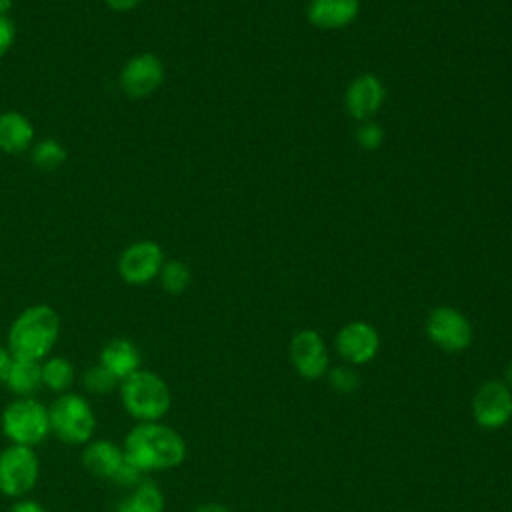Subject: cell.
<instances>
[{
	"mask_svg": "<svg viewBox=\"0 0 512 512\" xmlns=\"http://www.w3.org/2000/svg\"><path fill=\"white\" fill-rule=\"evenodd\" d=\"M162 80L164 66L160 58L150 52L132 56L120 72V86L130 98H144L152 94L162 84Z\"/></svg>",
	"mask_w": 512,
	"mask_h": 512,
	"instance_id": "obj_10",
	"label": "cell"
},
{
	"mask_svg": "<svg viewBox=\"0 0 512 512\" xmlns=\"http://www.w3.org/2000/svg\"><path fill=\"white\" fill-rule=\"evenodd\" d=\"M12 360H14V356L10 354V350L0 346V384H6V378H8V372H10Z\"/></svg>",
	"mask_w": 512,
	"mask_h": 512,
	"instance_id": "obj_28",
	"label": "cell"
},
{
	"mask_svg": "<svg viewBox=\"0 0 512 512\" xmlns=\"http://www.w3.org/2000/svg\"><path fill=\"white\" fill-rule=\"evenodd\" d=\"M34 136L30 120L20 112L0 114V150L6 154L24 152Z\"/></svg>",
	"mask_w": 512,
	"mask_h": 512,
	"instance_id": "obj_17",
	"label": "cell"
},
{
	"mask_svg": "<svg viewBox=\"0 0 512 512\" xmlns=\"http://www.w3.org/2000/svg\"><path fill=\"white\" fill-rule=\"evenodd\" d=\"M164 496L152 480H140L134 492L120 502L116 512H162Z\"/></svg>",
	"mask_w": 512,
	"mask_h": 512,
	"instance_id": "obj_19",
	"label": "cell"
},
{
	"mask_svg": "<svg viewBox=\"0 0 512 512\" xmlns=\"http://www.w3.org/2000/svg\"><path fill=\"white\" fill-rule=\"evenodd\" d=\"M474 418L484 428H500L512 416V394L510 388L500 380L482 384L472 402Z\"/></svg>",
	"mask_w": 512,
	"mask_h": 512,
	"instance_id": "obj_9",
	"label": "cell"
},
{
	"mask_svg": "<svg viewBox=\"0 0 512 512\" xmlns=\"http://www.w3.org/2000/svg\"><path fill=\"white\" fill-rule=\"evenodd\" d=\"M164 266L162 248L152 240L130 244L118 260V272L128 284H146L154 280Z\"/></svg>",
	"mask_w": 512,
	"mask_h": 512,
	"instance_id": "obj_8",
	"label": "cell"
},
{
	"mask_svg": "<svg viewBox=\"0 0 512 512\" xmlns=\"http://www.w3.org/2000/svg\"><path fill=\"white\" fill-rule=\"evenodd\" d=\"M330 380H332V386H334L336 390H340V392H350V390H354L356 384H358L354 370L344 368V366L334 368V370L330 372Z\"/></svg>",
	"mask_w": 512,
	"mask_h": 512,
	"instance_id": "obj_25",
	"label": "cell"
},
{
	"mask_svg": "<svg viewBox=\"0 0 512 512\" xmlns=\"http://www.w3.org/2000/svg\"><path fill=\"white\" fill-rule=\"evenodd\" d=\"M378 334L366 322H350L336 336V348L340 356L352 364H364L378 352Z\"/></svg>",
	"mask_w": 512,
	"mask_h": 512,
	"instance_id": "obj_13",
	"label": "cell"
},
{
	"mask_svg": "<svg viewBox=\"0 0 512 512\" xmlns=\"http://www.w3.org/2000/svg\"><path fill=\"white\" fill-rule=\"evenodd\" d=\"M118 388L124 410L138 422H158L170 408L168 384L150 370H136Z\"/></svg>",
	"mask_w": 512,
	"mask_h": 512,
	"instance_id": "obj_3",
	"label": "cell"
},
{
	"mask_svg": "<svg viewBox=\"0 0 512 512\" xmlns=\"http://www.w3.org/2000/svg\"><path fill=\"white\" fill-rule=\"evenodd\" d=\"M64 158H66V152L56 140H42L32 150V160L42 170H54L64 162Z\"/></svg>",
	"mask_w": 512,
	"mask_h": 512,
	"instance_id": "obj_23",
	"label": "cell"
},
{
	"mask_svg": "<svg viewBox=\"0 0 512 512\" xmlns=\"http://www.w3.org/2000/svg\"><path fill=\"white\" fill-rule=\"evenodd\" d=\"M42 384V364L38 360H26V358H14L6 386L18 394V396H30L38 390Z\"/></svg>",
	"mask_w": 512,
	"mask_h": 512,
	"instance_id": "obj_18",
	"label": "cell"
},
{
	"mask_svg": "<svg viewBox=\"0 0 512 512\" xmlns=\"http://www.w3.org/2000/svg\"><path fill=\"white\" fill-rule=\"evenodd\" d=\"M122 450L140 472L176 468L186 456L184 438L160 422H138L128 432Z\"/></svg>",
	"mask_w": 512,
	"mask_h": 512,
	"instance_id": "obj_1",
	"label": "cell"
},
{
	"mask_svg": "<svg viewBox=\"0 0 512 512\" xmlns=\"http://www.w3.org/2000/svg\"><path fill=\"white\" fill-rule=\"evenodd\" d=\"M10 4H12V0H0V14H6Z\"/></svg>",
	"mask_w": 512,
	"mask_h": 512,
	"instance_id": "obj_31",
	"label": "cell"
},
{
	"mask_svg": "<svg viewBox=\"0 0 512 512\" xmlns=\"http://www.w3.org/2000/svg\"><path fill=\"white\" fill-rule=\"evenodd\" d=\"M50 432L72 446H80L90 442L96 430V416L92 406L78 394H62L58 396L50 408Z\"/></svg>",
	"mask_w": 512,
	"mask_h": 512,
	"instance_id": "obj_4",
	"label": "cell"
},
{
	"mask_svg": "<svg viewBox=\"0 0 512 512\" xmlns=\"http://www.w3.org/2000/svg\"><path fill=\"white\" fill-rule=\"evenodd\" d=\"M76 372L70 360L62 356H52L42 362V384L54 392H66L74 384Z\"/></svg>",
	"mask_w": 512,
	"mask_h": 512,
	"instance_id": "obj_20",
	"label": "cell"
},
{
	"mask_svg": "<svg viewBox=\"0 0 512 512\" xmlns=\"http://www.w3.org/2000/svg\"><path fill=\"white\" fill-rule=\"evenodd\" d=\"M384 96L386 90L380 78H376L374 74H360L348 84L344 94V106L352 118L368 120L380 110Z\"/></svg>",
	"mask_w": 512,
	"mask_h": 512,
	"instance_id": "obj_11",
	"label": "cell"
},
{
	"mask_svg": "<svg viewBox=\"0 0 512 512\" xmlns=\"http://www.w3.org/2000/svg\"><path fill=\"white\" fill-rule=\"evenodd\" d=\"M506 380H508V384L512 386V362H510L508 368H506Z\"/></svg>",
	"mask_w": 512,
	"mask_h": 512,
	"instance_id": "obj_32",
	"label": "cell"
},
{
	"mask_svg": "<svg viewBox=\"0 0 512 512\" xmlns=\"http://www.w3.org/2000/svg\"><path fill=\"white\" fill-rule=\"evenodd\" d=\"M104 2L108 4V8H112V10H116V12H128V10L136 8V4H138L140 0H104Z\"/></svg>",
	"mask_w": 512,
	"mask_h": 512,
	"instance_id": "obj_29",
	"label": "cell"
},
{
	"mask_svg": "<svg viewBox=\"0 0 512 512\" xmlns=\"http://www.w3.org/2000/svg\"><path fill=\"white\" fill-rule=\"evenodd\" d=\"M84 386L92 392V394H108L112 392L116 386H120V380L108 370L104 368L100 362L90 366L84 372Z\"/></svg>",
	"mask_w": 512,
	"mask_h": 512,
	"instance_id": "obj_22",
	"label": "cell"
},
{
	"mask_svg": "<svg viewBox=\"0 0 512 512\" xmlns=\"http://www.w3.org/2000/svg\"><path fill=\"white\" fill-rule=\"evenodd\" d=\"M2 432L12 444H40L50 434L48 408L32 396H18L2 412Z\"/></svg>",
	"mask_w": 512,
	"mask_h": 512,
	"instance_id": "obj_5",
	"label": "cell"
},
{
	"mask_svg": "<svg viewBox=\"0 0 512 512\" xmlns=\"http://www.w3.org/2000/svg\"><path fill=\"white\" fill-rule=\"evenodd\" d=\"M196 512H230V510L222 504H204V506L196 508Z\"/></svg>",
	"mask_w": 512,
	"mask_h": 512,
	"instance_id": "obj_30",
	"label": "cell"
},
{
	"mask_svg": "<svg viewBox=\"0 0 512 512\" xmlns=\"http://www.w3.org/2000/svg\"><path fill=\"white\" fill-rule=\"evenodd\" d=\"M8 512H46V508L36 500H16Z\"/></svg>",
	"mask_w": 512,
	"mask_h": 512,
	"instance_id": "obj_27",
	"label": "cell"
},
{
	"mask_svg": "<svg viewBox=\"0 0 512 512\" xmlns=\"http://www.w3.org/2000/svg\"><path fill=\"white\" fill-rule=\"evenodd\" d=\"M100 364L108 368L118 380H124L126 376L140 370L142 358L134 342L126 338H114L110 340L102 352H100Z\"/></svg>",
	"mask_w": 512,
	"mask_h": 512,
	"instance_id": "obj_16",
	"label": "cell"
},
{
	"mask_svg": "<svg viewBox=\"0 0 512 512\" xmlns=\"http://www.w3.org/2000/svg\"><path fill=\"white\" fill-rule=\"evenodd\" d=\"M160 282H162V288L168 292V294H182L188 286H190V268L180 262V260H168L164 262L162 270H160Z\"/></svg>",
	"mask_w": 512,
	"mask_h": 512,
	"instance_id": "obj_21",
	"label": "cell"
},
{
	"mask_svg": "<svg viewBox=\"0 0 512 512\" xmlns=\"http://www.w3.org/2000/svg\"><path fill=\"white\" fill-rule=\"evenodd\" d=\"M426 334L446 352H460L472 342V326L468 318L450 306H438L430 312Z\"/></svg>",
	"mask_w": 512,
	"mask_h": 512,
	"instance_id": "obj_7",
	"label": "cell"
},
{
	"mask_svg": "<svg viewBox=\"0 0 512 512\" xmlns=\"http://www.w3.org/2000/svg\"><path fill=\"white\" fill-rule=\"evenodd\" d=\"M40 462L30 446L10 444L0 452V492L10 498L26 496L38 482Z\"/></svg>",
	"mask_w": 512,
	"mask_h": 512,
	"instance_id": "obj_6",
	"label": "cell"
},
{
	"mask_svg": "<svg viewBox=\"0 0 512 512\" xmlns=\"http://www.w3.org/2000/svg\"><path fill=\"white\" fill-rule=\"evenodd\" d=\"M360 10V0H312L308 4V20L320 30H336L348 26Z\"/></svg>",
	"mask_w": 512,
	"mask_h": 512,
	"instance_id": "obj_15",
	"label": "cell"
},
{
	"mask_svg": "<svg viewBox=\"0 0 512 512\" xmlns=\"http://www.w3.org/2000/svg\"><path fill=\"white\" fill-rule=\"evenodd\" d=\"M14 36H16L14 22L6 14H0V56H4L10 50Z\"/></svg>",
	"mask_w": 512,
	"mask_h": 512,
	"instance_id": "obj_26",
	"label": "cell"
},
{
	"mask_svg": "<svg viewBox=\"0 0 512 512\" xmlns=\"http://www.w3.org/2000/svg\"><path fill=\"white\" fill-rule=\"evenodd\" d=\"M80 460L88 474L112 482L126 456L124 450L110 440H90L86 442Z\"/></svg>",
	"mask_w": 512,
	"mask_h": 512,
	"instance_id": "obj_14",
	"label": "cell"
},
{
	"mask_svg": "<svg viewBox=\"0 0 512 512\" xmlns=\"http://www.w3.org/2000/svg\"><path fill=\"white\" fill-rule=\"evenodd\" d=\"M60 318L48 304L26 308L10 326L8 350L14 358L42 360L56 344Z\"/></svg>",
	"mask_w": 512,
	"mask_h": 512,
	"instance_id": "obj_2",
	"label": "cell"
},
{
	"mask_svg": "<svg viewBox=\"0 0 512 512\" xmlns=\"http://www.w3.org/2000/svg\"><path fill=\"white\" fill-rule=\"evenodd\" d=\"M384 140V130L376 124V122H362L360 128L356 130V142L364 148V150H374L382 144Z\"/></svg>",
	"mask_w": 512,
	"mask_h": 512,
	"instance_id": "obj_24",
	"label": "cell"
},
{
	"mask_svg": "<svg viewBox=\"0 0 512 512\" xmlns=\"http://www.w3.org/2000/svg\"><path fill=\"white\" fill-rule=\"evenodd\" d=\"M290 356L304 378H320L328 370V352L324 340L314 330H302L292 338Z\"/></svg>",
	"mask_w": 512,
	"mask_h": 512,
	"instance_id": "obj_12",
	"label": "cell"
}]
</instances>
